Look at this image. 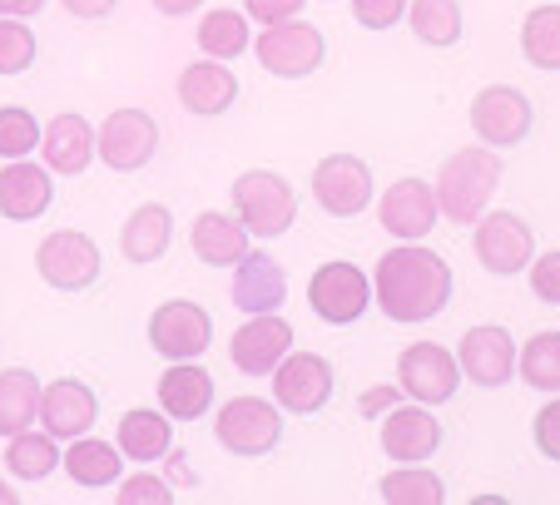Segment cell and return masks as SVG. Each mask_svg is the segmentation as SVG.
Listing matches in <instances>:
<instances>
[{
    "label": "cell",
    "instance_id": "obj_32",
    "mask_svg": "<svg viewBox=\"0 0 560 505\" xmlns=\"http://www.w3.org/2000/svg\"><path fill=\"white\" fill-rule=\"evenodd\" d=\"M407 25L422 45L446 50L462 40V5L456 0H407Z\"/></svg>",
    "mask_w": 560,
    "mask_h": 505
},
{
    "label": "cell",
    "instance_id": "obj_2",
    "mask_svg": "<svg viewBox=\"0 0 560 505\" xmlns=\"http://www.w3.org/2000/svg\"><path fill=\"white\" fill-rule=\"evenodd\" d=\"M501 189V158L491 149H456L436 174V209L452 223H476Z\"/></svg>",
    "mask_w": 560,
    "mask_h": 505
},
{
    "label": "cell",
    "instance_id": "obj_16",
    "mask_svg": "<svg viewBox=\"0 0 560 505\" xmlns=\"http://www.w3.org/2000/svg\"><path fill=\"white\" fill-rule=\"evenodd\" d=\"M436 213H442L436 209V189L427 179H397L377 203L382 228L397 243H422L436 228Z\"/></svg>",
    "mask_w": 560,
    "mask_h": 505
},
{
    "label": "cell",
    "instance_id": "obj_3",
    "mask_svg": "<svg viewBox=\"0 0 560 505\" xmlns=\"http://www.w3.org/2000/svg\"><path fill=\"white\" fill-rule=\"evenodd\" d=\"M233 213L248 228V238H283L298 219V193L273 168H248L233 179Z\"/></svg>",
    "mask_w": 560,
    "mask_h": 505
},
{
    "label": "cell",
    "instance_id": "obj_28",
    "mask_svg": "<svg viewBox=\"0 0 560 505\" xmlns=\"http://www.w3.org/2000/svg\"><path fill=\"white\" fill-rule=\"evenodd\" d=\"M40 416V377L31 367L0 372V436L25 432Z\"/></svg>",
    "mask_w": 560,
    "mask_h": 505
},
{
    "label": "cell",
    "instance_id": "obj_8",
    "mask_svg": "<svg viewBox=\"0 0 560 505\" xmlns=\"http://www.w3.org/2000/svg\"><path fill=\"white\" fill-rule=\"evenodd\" d=\"M307 307L332 327H352L372 307V278L362 273L358 263L332 258V263H323L313 273V283H307Z\"/></svg>",
    "mask_w": 560,
    "mask_h": 505
},
{
    "label": "cell",
    "instance_id": "obj_39",
    "mask_svg": "<svg viewBox=\"0 0 560 505\" xmlns=\"http://www.w3.org/2000/svg\"><path fill=\"white\" fill-rule=\"evenodd\" d=\"M115 501L119 505H174V491L159 475H129V481H119Z\"/></svg>",
    "mask_w": 560,
    "mask_h": 505
},
{
    "label": "cell",
    "instance_id": "obj_31",
    "mask_svg": "<svg viewBox=\"0 0 560 505\" xmlns=\"http://www.w3.org/2000/svg\"><path fill=\"white\" fill-rule=\"evenodd\" d=\"M60 442H55L50 432H15L11 446H5V466H11L15 481H45V475H55V466H60Z\"/></svg>",
    "mask_w": 560,
    "mask_h": 505
},
{
    "label": "cell",
    "instance_id": "obj_34",
    "mask_svg": "<svg viewBox=\"0 0 560 505\" xmlns=\"http://www.w3.org/2000/svg\"><path fill=\"white\" fill-rule=\"evenodd\" d=\"M248 45H254V35H248V15L209 11L199 21V50L209 55V60H233V55H244Z\"/></svg>",
    "mask_w": 560,
    "mask_h": 505
},
{
    "label": "cell",
    "instance_id": "obj_11",
    "mask_svg": "<svg viewBox=\"0 0 560 505\" xmlns=\"http://www.w3.org/2000/svg\"><path fill=\"white\" fill-rule=\"evenodd\" d=\"M377 184H372V168L362 164L358 154H328L313 168V199L323 213L332 219H358L372 203Z\"/></svg>",
    "mask_w": 560,
    "mask_h": 505
},
{
    "label": "cell",
    "instance_id": "obj_30",
    "mask_svg": "<svg viewBox=\"0 0 560 505\" xmlns=\"http://www.w3.org/2000/svg\"><path fill=\"white\" fill-rule=\"evenodd\" d=\"M377 495L387 505H442L446 485L436 471H427L422 461H397V471H387L377 481Z\"/></svg>",
    "mask_w": 560,
    "mask_h": 505
},
{
    "label": "cell",
    "instance_id": "obj_15",
    "mask_svg": "<svg viewBox=\"0 0 560 505\" xmlns=\"http://www.w3.org/2000/svg\"><path fill=\"white\" fill-rule=\"evenodd\" d=\"M288 352H293V327H288L278 313H254L229 342V357L244 377H268Z\"/></svg>",
    "mask_w": 560,
    "mask_h": 505
},
{
    "label": "cell",
    "instance_id": "obj_41",
    "mask_svg": "<svg viewBox=\"0 0 560 505\" xmlns=\"http://www.w3.org/2000/svg\"><path fill=\"white\" fill-rule=\"evenodd\" d=\"M530 436H536L540 456H550V461H560V391L546 401V407L536 411V426H530Z\"/></svg>",
    "mask_w": 560,
    "mask_h": 505
},
{
    "label": "cell",
    "instance_id": "obj_37",
    "mask_svg": "<svg viewBox=\"0 0 560 505\" xmlns=\"http://www.w3.org/2000/svg\"><path fill=\"white\" fill-rule=\"evenodd\" d=\"M35 55H40V45H35L31 25L15 21V15H0V74H25Z\"/></svg>",
    "mask_w": 560,
    "mask_h": 505
},
{
    "label": "cell",
    "instance_id": "obj_38",
    "mask_svg": "<svg viewBox=\"0 0 560 505\" xmlns=\"http://www.w3.org/2000/svg\"><path fill=\"white\" fill-rule=\"evenodd\" d=\"M352 21L362 31H392L397 21H407V0H352Z\"/></svg>",
    "mask_w": 560,
    "mask_h": 505
},
{
    "label": "cell",
    "instance_id": "obj_27",
    "mask_svg": "<svg viewBox=\"0 0 560 505\" xmlns=\"http://www.w3.org/2000/svg\"><path fill=\"white\" fill-rule=\"evenodd\" d=\"M115 446L129 456V461H164V456L174 451L170 416H164V411H149V407L125 411V416H119Z\"/></svg>",
    "mask_w": 560,
    "mask_h": 505
},
{
    "label": "cell",
    "instance_id": "obj_20",
    "mask_svg": "<svg viewBox=\"0 0 560 505\" xmlns=\"http://www.w3.org/2000/svg\"><path fill=\"white\" fill-rule=\"evenodd\" d=\"M233 307H244L248 317L254 313H278L288 297V273L278 268L273 252H254L248 248L238 263H233V287H229Z\"/></svg>",
    "mask_w": 560,
    "mask_h": 505
},
{
    "label": "cell",
    "instance_id": "obj_43",
    "mask_svg": "<svg viewBox=\"0 0 560 505\" xmlns=\"http://www.w3.org/2000/svg\"><path fill=\"white\" fill-rule=\"evenodd\" d=\"M392 407H397V387H372L358 397V416H382Z\"/></svg>",
    "mask_w": 560,
    "mask_h": 505
},
{
    "label": "cell",
    "instance_id": "obj_14",
    "mask_svg": "<svg viewBox=\"0 0 560 505\" xmlns=\"http://www.w3.org/2000/svg\"><path fill=\"white\" fill-rule=\"evenodd\" d=\"M397 381H402V391L412 401L442 407V401H452L456 387H462V367H456V357L442 342H412V348L397 357Z\"/></svg>",
    "mask_w": 560,
    "mask_h": 505
},
{
    "label": "cell",
    "instance_id": "obj_1",
    "mask_svg": "<svg viewBox=\"0 0 560 505\" xmlns=\"http://www.w3.org/2000/svg\"><path fill=\"white\" fill-rule=\"evenodd\" d=\"M456 293V273L442 252L422 248V243H402V248L382 252L377 273H372V303L392 317V322H432L446 313Z\"/></svg>",
    "mask_w": 560,
    "mask_h": 505
},
{
    "label": "cell",
    "instance_id": "obj_26",
    "mask_svg": "<svg viewBox=\"0 0 560 505\" xmlns=\"http://www.w3.org/2000/svg\"><path fill=\"white\" fill-rule=\"evenodd\" d=\"M189 243L209 268H233L248 252V228L233 213H199Z\"/></svg>",
    "mask_w": 560,
    "mask_h": 505
},
{
    "label": "cell",
    "instance_id": "obj_33",
    "mask_svg": "<svg viewBox=\"0 0 560 505\" xmlns=\"http://www.w3.org/2000/svg\"><path fill=\"white\" fill-rule=\"evenodd\" d=\"M521 55L536 70H560V5H536L521 25Z\"/></svg>",
    "mask_w": 560,
    "mask_h": 505
},
{
    "label": "cell",
    "instance_id": "obj_23",
    "mask_svg": "<svg viewBox=\"0 0 560 505\" xmlns=\"http://www.w3.org/2000/svg\"><path fill=\"white\" fill-rule=\"evenodd\" d=\"M233 99H238V80H233L229 60H199L179 74V105L189 115L213 119L223 109H233Z\"/></svg>",
    "mask_w": 560,
    "mask_h": 505
},
{
    "label": "cell",
    "instance_id": "obj_19",
    "mask_svg": "<svg viewBox=\"0 0 560 505\" xmlns=\"http://www.w3.org/2000/svg\"><path fill=\"white\" fill-rule=\"evenodd\" d=\"M436 446H442V421L422 401L382 411V451L392 461H427V456H436Z\"/></svg>",
    "mask_w": 560,
    "mask_h": 505
},
{
    "label": "cell",
    "instance_id": "obj_5",
    "mask_svg": "<svg viewBox=\"0 0 560 505\" xmlns=\"http://www.w3.org/2000/svg\"><path fill=\"white\" fill-rule=\"evenodd\" d=\"M254 55L268 74H278V80H307V74L323 64V55H328V40H323L317 25H307L293 15V21L264 25V35L254 40Z\"/></svg>",
    "mask_w": 560,
    "mask_h": 505
},
{
    "label": "cell",
    "instance_id": "obj_13",
    "mask_svg": "<svg viewBox=\"0 0 560 505\" xmlns=\"http://www.w3.org/2000/svg\"><path fill=\"white\" fill-rule=\"evenodd\" d=\"M95 154L105 158L115 174H139V168L159 154V125L144 109H115V115L95 129Z\"/></svg>",
    "mask_w": 560,
    "mask_h": 505
},
{
    "label": "cell",
    "instance_id": "obj_42",
    "mask_svg": "<svg viewBox=\"0 0 560 505\" xmlns=\"http://www.w3.org/2000/svg\"><path fill=\"white\" fill-rule=\"evenodd\" d=\"M248 21L258 25H278V21H293V15H303V0H244Z\"/></svg>",
    "mask_w": 560,
    "mask_h": 505
},
{
    "label": "cell",
    "instance_id": "obj_21",
    "mask_svg": "<svg viewBox=\"0 0 560 505\" xmlns=\"http://www.w3.org/2000/svg\"><path fill=\"white\" fill-rule=\"evenodd\" d=\"M55 199V174L31 158H11V164L0 168V219L11 223H31L50 209Z\"/></svg>",
    "mask_w": 560,
    "mask_h": 505
},
{
    "label": "cell",
    "instance_id": "obj_12",
    "mask_svg": "<svg viewBox=\"0 0 560 505\" xmlns=\"http://www.w3.org/2000/svg\"><path fill=\"white\" fill-rule=\"evenodd\" d=\"M268 377H273V401L298 416H317L332 401V362L317 352H288Z\"/></svg>",
    "mask_w": 560,
    "mask_h": 505
},
{
    "label": "cell",
    "instance_id": "obj_22",
    "mask_svg": "<svg viewBox=\"0 0 560 505\" xmlns=\"http://www.w3.org/2000/svg\"><path fill=\"white\" fill-rule=\"evenodd\" d=\"M40 154L50 174H85L95 164V129L85 125V115H55L40 129Z\"/></svg>",
    "mask_w": 560,
    "mask_h": 505
},
{
    "label": "cell",
    "instance_id": "obj_10",
    "mask_svg": "<svg viewBox=\"0 0 560 505\" xmlns=\"http://www.w3.org/2000/svg\"><path fill=\"white\" fill-rule=\"evenodd\" d=\"M213 342V317L199 303H159L149 313V348L170 362H194L203 357Z\"/></svg>",
    "mask_w": 560,
    "mask_h": 505
},
{
    "label": "cell",
    "instance_id": "obj_40",
    "mask_svg": "<svg viewBox=\"0 0 560 505\" xmlns=\"http://www.w3.org/2000/svg\"><path fill=\"white\" fill-rule=\"evenodd\" d=\"M530 293L540 297V303L560 307V248L540 252V258H530Z\"/></svg>",
    "mask_w": 560,
    "mask_h": 505
},
{
    "label": "cell",
    "instance_id": "obj_24",
    "mask_svg": "<svg viewBox=\"0 0 560 505\" xmlns=\"http://www.w3.org/2000/svg\"><path fill=\"white\" fill-rule=\"evenodd\" d=\"M213 407V377L199 362H174L159 377V411L170 421H199Z\"/></svg>",
    "mask_w": 560,
    "mask_h": 505
},
{
    "label": "cell",
    "instance_id": "obj_25",
    "mask_svg": "<svg viewBox=\"0 0 560 505\" xmlns=\"http://www.w3.org/2000/svg\"><path fill=\"white\" fill-rule=\"evenodd\" d=\"M174 243V213L164 203H139L129 213L125 233H119V248H125L129 263H159Z\"/></svg>",
    "mask_w": 560,
    "mask_h": 505
},
{
    "label": "cell",
    "instance_id": "obj_4",
    "mask_svg": "<svg viewBox=\"0 0 560 505\" xmlns=\"http://www.w3.org/2000/svg\"><path fill=\"white\" fill-rule=\"evenodd\" d=\"M213 436H219L223 451L244 456V461L268 456L283 442V407L264 401V397H233L229 407L219 411V421H213Z\"/></svg>",
    "mask_w": 560,
    "mask_h": 505
},
{
    "label": "cell",
    "instance_id": "obj_7",
    "mask_svg": "<svg viewBox=\"0 0 560 505\" xmlns=\"http://www.w3.org/2000/svg\"><path fill=\"white\" fill-rule=\"evenodd\" d=\"M536 258V233L521 213L501 209V213H481L476 219V263L497 278H516L530 268Z\"/></svg>",
    "mask_w": 560,
    "mask_h": 505
},
{
    "label": "cell",
    "instance_id": "obj_47",
    "mask_svg": "<svg viewBox=\"0 0 560 505\" xmlns=\"http://www.w3.org/2000/svg\"><path fill=\"white\" fill-rule=\"evenodd\" d=\"M15 501H21V495H15V491H11V485L0 481V505H15Z\"/></svg>",
    "mask_w": 560,
    "mask_h": 505
},
{
    "label": "cell",
    "instance_id": "obj_35",
    "mask_svg": "<svg viewBox=\"0 0 560 505\" xmlns=\"http://www.w3.org/2000/svg\"><path fill=\"white\" fill-rule=\"evenodd\" d=\"M516 367H521V381H526V387L556 397L560 391V332H536L526 348H521Z\"/></svg>",
    "mask_w": 560,
    "mask_h": 505
},
{
    "label": "cell",
    "instance_id": "obj_18",
    "mask_svg": "<svg viewBox=\"0 0 560 505\" xmlns=\"http://www.w3.org/2000/svg\"><path fill=\"white\" fill-rule=\"evenodd\" d=\"M100 421V397L74 377H60L50 387H40V426L55 442H74V436H90Z\"/></svg>",
    "mask_w": 560,
    "mask_h": 505
},
{
    "label": "cell",
    "instance_id": "obj_6",
    "mask_svg": "<svg viewBox=\"0 0 560 505\" xmlns=\"http://www.w3.org/2000/svg\"><path fill=\"white\" fill-rule=\"evenodd\" d=\"M35 268H40V278L55 293H85V287L100 283V248L80 228H55L35 248Z\"/></svg>",
    "mask_w": 560,
    "mask_h": 505
},
{
    "label": "cell",
    "instance_id": "obj_44",
    "mask_svg": "<svg viewBox=\"0 0 560 505\" xmlns=\"http://www.w3.org/2000/svg\"><path fill=\"white\" fill-rule=\"evenodd\" d=\"M70 15H80V21H105L109 11H115L119 0H60Z\"/></svg>",
    "mask_w": 560,
    "mask_h": 505
},
{
    "label": "cell",
    "instance_id": "obj_29",
    "mask_svg": "<svg viewBox=\"0 0 560 505\" xmlns=\"http://www.w3.org/2000/svg\"><path fill=\"white\" fill-rule=\"evenodd\" d=\"M65 471H70L74 485H115L119 481V461H125V451H119L115 442H95V436H74L70 451L60 456Z\"/></svg>",
    "mask_w": 560,
    "mask_h": 505
},
{
    "label": "cell",
    "instance_id": "obj_36",
    "mask_svg": "<svg viewBox=\"0 0 560 505\" xmlns=\"http://www.w3.org/2000/svg\"><path fill=\"white\" fill-rule=\"evenodd\" d=\"M40 149V125L31 109L0 105V158H31Z\"/></svg>",
    "mask_w": 560,
    "mask_h": 505
},
{
    "label": "cell",
    "instance_id": "obj_45",
    "mask_svg": "<svg viewBox=\"0 0 560 505\" xmlns=\"http://www.w3.org/2000/svg\"><path fill=\"white\" fill-rule=\"evenodd\" d=\"M45 11V0H0V15H15V21H31Z\"/></svg>",
    "mask_w": 560,
    "mask_h": 505
},
{
    "label": "cell",
    "instance_id": "obj_46",
    "mask_svg": "<svg viewBox=\"0 0 560 505\" xmlns=\"http://www.w3.org/2000/svg\"><path fill=\"white\" fill-rule=\"evenodd\" d=\"M199 5H203V0H154L159 15H194Z\"/></svg>",
    "mask_w": 560,
    "mask_h": 505
},
{
    "label": "cell",
    "instance_id": "obj_9",
    "mask_svg": "<svg viewBox=\"0 0 560 505\" xmlns=\"http://www.w3.org/2000/svg\"><path fill=\"white\" fill-rule=\"evenodd\" d=\"M530 125H536V109H530L526 90H516V84H487V90L471 99V129H476V139L491 149L521 144V139L530 134Z\"/></svg>",
    "mask_w": 560,
    "mask_h": 505
},
{
    "label": "cell",
    "instance_id": "obj_17",
    "mask_svg": "<svg viewBox=\"0 0 560 505\" xmlns=\"http://www.w3.org/2000/svg\"><path fill=\"white\" fill-rule=\"evenodd\" d=\"M456 367L476 387H506L516 377V337L506 327H471L456 348Z\"/></svg>",
    "mask_w": 560,
    "mask_h": 505
}]
</instances>
